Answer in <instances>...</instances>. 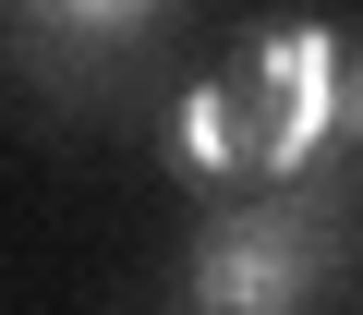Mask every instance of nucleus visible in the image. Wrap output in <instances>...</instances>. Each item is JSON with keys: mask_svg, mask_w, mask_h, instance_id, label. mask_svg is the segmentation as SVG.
<instances>
[{"mask_svg": "<svg viewBox=\"0 0 363 315\" xmlns=\"http://www.w3.org/2000/svg\"><path fill=\"white\" fill-rule=\"evenodd\" d=\"M339 109V37L327 25H267L242 37L194 97H182V170L194 182H291V158Z\"/></svg>", "mask_w": 363, "mask_h": 315, "instance_id": "f257e3e1", "label": "nucleus"}, {"mask_svg": "<svg viewBox=\"0 0 363 315\" xmlns=\"http://www.w3.org/2000/svg\"><path fill=\"white\" fill-rule=\"evenodd\" d=\"M327 243H339V219L315 194H255L194 243V303L206 315H291L327 279Z\"/></svg>", "mask_w": 363, "mask_h": 315, "instance_id": "f03ea898", "label": "nucleus"}, {"mask_svg": "<svg viewBox=\"0 0 363 315\" xmlns=\"http://www.w3.org/2000/svg\"><path fill=\"white\" fill-rule=\"evenodd\" d=\"M25 13H49V25H133L145 0H25Z\"/></svg>", "mask_w": 363, "mask_h": 315, "instance_id": "7ed1b4c3", "label": "nucleus"}]
</instances>
